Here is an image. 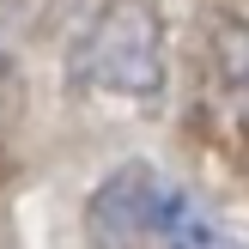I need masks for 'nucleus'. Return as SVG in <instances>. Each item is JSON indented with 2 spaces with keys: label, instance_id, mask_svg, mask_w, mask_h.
I'll return each instance as SVG.
<instances>
[{
  "label": "nucleus",
  "instance_id": "obj_1",
  "mask_svg": "<svg viewBox=\"0 0 249 249\" xmlns=\"http://www.w3.org/2000/svg\"><path fill=\"white\" fill-rule=\"evenodd\" d=\"M85 225L97 249H237L195 195H182L152 164H122L91 195Z\"/></svg>",
  "mask_w": 249,
  "mask_h": 249
},
{
  "label": "nucleus",
  "instance_id": "obj_2",
  "mask_svg": "<svg viewBox=\"0 0 249 249\" xmlns=\"http://www.w3.org/2000/svg\"><path fill=\"white\" fill-rule=\"evenodd\" d=\"M67 79L91 97L152 109L164 97V18L152 0H104L67 49Z\"/></svg>",
  "mask_w": 249,
  "mask_h": 249
},
{
  "label": "nucleus",
  "instance_id": "obj_3",
  "mask_svg": "<svg viewBox=\"0 0 249 249\" xmlns=\"http://www.w3.org/2000/svg\"><path fill=\"white\" fill-rule=\"evenodd\" d=\"M219 73L231 91H249V24H225L219 31Z\"/></svg>",
  "mask_w": 249,
  "mask_h": 249
}]
</instances>
